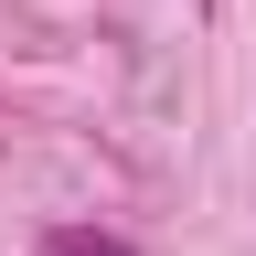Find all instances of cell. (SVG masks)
I'll list each match as a JSON object with an SVG mask.
<instances>
[{
    "instance_id": "obj_1",
    "label": "cell",
    "mask_w": 256,
    "mask_h": 256,
    "mask_svg": "<svg viewBox=\"0 0 256 256\" xmlns=\"http://www.w3.org/2000/svg\"><path fill=\"white\" fill-rule=\"evenodd\" d=\"M43 256H128V246H118V235H96V224H75V235H54Z\"/></svg>"
}]
</instances>
